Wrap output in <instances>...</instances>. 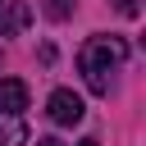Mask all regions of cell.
Instances as JSON below:
<instances>
[{"label":"cell","instance_id":"1","mask_svg":"<svg viewBox=\"0 0 146 146\" xmlns=\"http://www.w3.org/2000/svg\"><path fill=\"white\" fill-rule=\"evenodd\" d=\"M128 59V41L123 36H91L82 50H78V68L87 78V87L96 96H110V82H114V68Z\"/></svg>","mask_w":146,"mask_h":146},{"label":"cell","instance_id":"2","mask_svg":"<svg viewBox=\"0 0 146 146\" xmlns=\"http://www.w3.org/2000/svg\"><path fill=\"white\" fill-rule=\"evenodd\" d=\"M46 114H50V123H59V128H73V123H82V96L78 91H68V87H59V91H50V100H46Z\"/></svg>","mask_w":146,"mask_h":146},{"label":"cell","instance_id":"3","mask_svg":"<svg viewBox=\"0 0 146 146\" xmlns=\"http://www.w3.org/2000/svg\"><path fill=\"white\" fill-rule=\"evenodd\" d=\"M23 110H27V82L23 78H0V114L18 119Z\"/></svg>","mask_w":146,"mask_h":146},{"label":"cell","instance_id":"4","mask_svg":"<svg viewBox=\"0 0 146 146\" xmlns=\"http://www.w3.org/2000/svg\"><path fill=\"white\" fill-rule=\"evenodd\" d=\"M27 23H32V9H27L23 0H0V36L23 32Z\"/></svg>","mask_w":146,"mask_h":146},{"label":"cell","instance_id":"5","mask_svg":"<svg viewBox=\"0 0 146 146\" xmlns=\"http://www.w3.org/2000/svg\"><path fill=\"white\" fill-rule=\"evenodd\" d=\"M46 9H50V18H68V0H50Z\"/></svg>","mask_w":146,"mask_h":146},{"label":"cell","instance_id":"6","mask_svg":"<svg viewBox=\"0 0 146 146\" xmlns=\"http://www.w3.org/2000/svg\"><path fill=\"white\" fill-rule=\"evenodd\" d=\"M114 5H119V9L128 14V18H137V0H114Z\"/></svg>","mask_w":146,"mask_h":146},{"label":"cell","instance_id":"7","mask_svg":"<svg viewBox=\"0 0 146 146\" xmlns=\"http://www.w3.org/2000/svg\"><path fill=\"white\" fill-rule=\"evenodd\" d=\"M78 146H100V141H96V137H82V141H78Z\"/></svg>","mask_w":146,"mask_h":146},{"label":"cell","instance_id":"8","mask_svg":"<svg viewBox=\"0 0 146 146\" xmlns=\"http://www.w3.org/2000/svg\"><path fill=\"white\" fill-rule=\"evenodd\" d=\"M36 146H59V141H55V137H46V141H36Z\"/></svg>","mask_w":146,"mask_h":146}]
</instances>
